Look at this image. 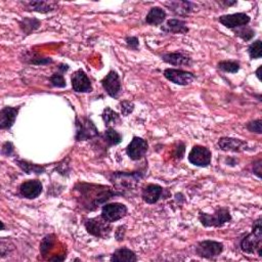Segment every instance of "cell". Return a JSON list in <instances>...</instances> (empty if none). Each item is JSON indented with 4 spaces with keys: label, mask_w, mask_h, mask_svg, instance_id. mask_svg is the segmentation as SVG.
<instances>
[{
    "label": "cell",
    "mask_w": 262,
    "mask_h": 262,
    "mask_svg": "<svg viewBox=\"0 0 262 262\" xmlns=\"http://www.w3.org/2000/svg\"><path fill=\"white\" fill-rule=\"evenodd\" d=\"M74 189L79 193L78 202L87 210L93 211L102 205H105L110 199L115 196H122L124 193H119L110 186L102 184H93L79 182Z\"/></svg>",
    "instance_id": "6da1fadb"
},
{
    "label": "cell",
    "mask_w": 262,
    "mask_h": 262,
    "mask_svg": "<svg viewBox=\"0 0 262 262\" xmlns=\"http://www.w3.org/2000/svg\"><path fill=\"white\" fill-rule=\"evenodd\" d=\"M241 250L247 254H255L257 253L260 257L261 247H262V226H261V218L256 219L252 226L251 233L247 234L240 244Z\"/></svg>",
    "instance_id": "7a4b0ae2"
},
{
    "label": "cell",
    "mask_w": 262,
    "mask_h": 262,
    "mask_svg": "<svg viewBox=\"0 0 262 262\" xmlns=\"http://www.w3.org/2000/svg\"><path fill=\"white\" fill-rule=\"evenodd\" d=\"M199 220L205 227H220L231 220V215L227 208H219L213 214L200 212Z\"/></svg>",
    "instance_id": "3957f363"
},
{
    "label": "cell",
    "mask_w": 262,
    "mask_h": 262,
    "mask_svg": "<svg viewBox=\"0 0 262 262\" xmlns=\"http://www.w3.org/2000/svg\"><path fill=\"white\" fill-rule=\"evenodd\" d=\"M142 176H144V174L140 171L133 173L114 172L110 175V180L117 187L116 189H132L142 178Z\"/></svg>",
    "instance_id": "277c9868"
},
{
    "label": "cell",
    "mask_w": 262,
    "mask_h": 262,
    "mask_svg": "<svg viewBox=\"0 0 262 262\" xmlns=\"http://www.w3.org/2000/svg\"><path fill=\"white\" fill-rule=\"evenodd\" d=\"M99 130L87 117H76V140L82 141L99 136Z\"/></svg>",
    "instance_id": "5b68a950"
},
{
    "label": "cell",
    "mask_w": 262,
    "mask_h": 262,
    "mask_svg": "<svg viewBox=\"0 0 262 262\" xmlns=\"http://www.w3.org/2000/svg\"><path fill=\"white\" fill-rule=\"evenodd\" d=\"M84 226L88 233L97 237H103V239H107L112 230L110 222L106 221L102 216L86 219L84 221Z\"/></svg>",
    "instance_id": "8992f818"
},
{
    "label": "cell",
    "mask_w": 262,
    "mask_h": 262,
    "mask_svg": "<svg viewBox=\"0 0 262 262\" xmlns=\"http://www.w3.org/2000/svg\"><path fill=\"white\" fill-rule=\"evenodd\" d=\"M128 209L121 203H109L105 204L102 208L101 216L108 222L112 223L122 219L127 215Z\"/></svg>",
    "instance_id": "52a82bcc"
},
{
    "label": "cell",
    "mask_w": 262,
    "mask_h": 262,
    "mask_svg": "<svg viewBox=\"0 0 262 262\" xmlns=\"http://www.w3.org/2000/svg\"><path fill=\"white\" fill-rule=\"evenodd\" d=\"M223 251V244L216 241H202L196 248L198 256L206 259L218 257Z\"/></svg>",
    "instance_id": "ba28073f"
},
{
    "label": "cell",
    "mask_w": 262,
    "mask_h": 262,
    "mask_svg": "<svg viewBox=\"0 0 262 262\" xmlns=\"http://www.w3.org/2000/svg\"><path fill=\"white\" fill-rule=\"evenodd\" d=\"M148 149H149V144L146 139L138 136H134L130 144L126 148V154L131 160L138 161L146 156Z\"/></svg>",
    "instance_id": "9c48e42d"
},
{
    "label": "cell",
    "mask_w": 262,
    "mask_h": 262,
    "mask_svg": "<svg viewBox=\"0 0 262 262\" xmlns=\"http://www.w3.org/2000/svg\"><path fill=\"white\" fill-rule=\"evenodd\" d=\"M164 76L172 83L181 86L190 84L196 78V76L193 73L186 72V71L180 69H171V68L166 69L164 71Z\"/></svg>",
    "instance_id": "30bf717a"
},
{
    "label": "cell",
    "mask_w": 262,
    "mask_h": 262,
    "mask_svg": "<svg viewBox=\"0 0 262 262\" xmlns=\"http://www.w3.org/2000/svg\"><path fill=\"white\" fill-rule=\"evenodd\" d=\"M188 161L198 167H208L211 163V152L202 146H195L188 154Z\"/></svg>",
    "instance_id": "8fae6325"
},
{
    "label": "cell",
    "mask_w": 262,
    "mask_h": 262,
    "mask_svg": "<svg viewBox=\"0 0 262 262\" xmlns=\"http://www.w3.org/2000/svg\"><path fill=\"white\" fill-rule=\"evenodd\" d=\"M218 21L224 27L234 30L236 28L247 26L250 23L251 19L248 15H246L244 13H239V14L221 16V17H219Z\"/></svg>",
    "instance_id": "7c38bea8"
},
{
    "label": "cell",
    "mask_w": 262,
    "mask_h": 262,
    "mask_svg": "<svg viewBox=\"0 0 262 262\" xmlns=\"http://www.w3.org/2000/svg\"><path fill=\"white\" fill-rule=\"evenodd\" d=\"M105 91L113 99H117L121 91V81L116 71H110L109 74L102 80Z\"/></svg>",
    "instance_id": "4fadbf2b"
},
{
    "label": "cell",
    "mask_w": 262,
    "mask_h": 262,
    "mask_svg": "<svg viewBox=\"0 0 262 262\" xmlns=\"http://www.w3.org/2000/svg\"><path fill=\"white\" fill-rule=\"evenodd\" d=\"M42 183L38 179H32L23 182L20 186V194L26 199H36L42 193Z\"/></svg>",
    "instance_id": "5bb4252c"
},
{
    "label": "cell",
    "mask_w": 262,
    "mask_h": 262,
    "mask_svg": "<svg viewBox=\"0 0 262 262\" xmlns=\"http://www.w3.org/2000/svg\"><path fill=\"white\" fill-rule=\"evenodd\" d=\"M71 80H72V86H73L74 91L84 92V93L92 91L90 79L87 77L86 73L82 69H79L78 71H76Z\"/></svg>",
    "instance_id": "9a60e30c"
},
{
    "label": "cell",
    "mask_w": 262,
    "mask_h": 262,
    "mask_svg": "<svg viewBox=\"0 0 262 262\" xmlns=\"http://www.w3.org/2000/svg\"><path fill=\"white\" fill-rule=\"evenodd\" d=\"M218 146L220 150L225 152H242L246 149L247 142L240 138L221 137L218 140Z\"/></svg>",
    "instance_id": "2e32d148"
},
{
    "label": "cell",
    "mask_w": 262,
    "mask_h": 262,
    "mask_svg": "<svg viewBox=\"0 0 262 262\" xmlns=\"http://www.w3.org/2000/svg\"><path fill=\"white\" fill-rule=\"evenodd\" d=\"M162 186L154 183L146 185L141 190V198L147 204H156L163 195Z\"/></svg>",
    "instance_id": "e0dca14e"
},
{
    "label": "cell",
    "mask_w": 262,
    "mask_h": 262,
    "mask_svg": "<svg viewBox=\"0 0 262 262\" xmlns=\"http://www.w3.org/2000/svg\"><path fill=\"white\" fill-rule=\"evenodd\" d=\"M162 60L176 67H192L193 60L182 53H168L162 55Z\"/></svg>",
    "instance_id": "ac0fdd59"
},
{
    "label": "cell",
    "mask_w": 262,
    "mask_h": 262,
    "mask_svg": "<svg viewBox=\"0 0 262 262\" xmlns=\"http://www.w3.org/2000/svg\"><path fill=\"white\" fill-rule=\"evenodd\" d=\"M20 111V107L12 108L6 107L0 112V128L10 129L16 122V118Z\"/></svg>",
    "instance_id": "d6986e66"
},
{
    "label": "cell",
    "mask_w": 262,
    "mask_h": 262,
    "mask_svg": "<svg viewBox=\"0 0 262 262\" xmlns=\"http://www.w3.org/2000/svg\"><path fill=\"white\" fill-rule=\"evenodd\" d=\"M161 30L165 33L170 34H186L189 29L186 26V23L184 21L171 19L166 22L165 25L162 26Z\"/></svg>",
    "instance_id": "ffe728a7"
},
{
    "label": "cell",
    "mask_w": 262,
    "mask_h": 262,
    "mask_svg": "<svg viewBox=\"0 0 262 262\" xmlns=\"http://www.w3.org/2000/svg\"><path fill=\"white\" fill-rule=\"evenodd\" d=\"M165 6L167 7L171 12L181 17H185L189 15L190 13H193L194 9H196V5L189 2H170V3H166Z\"/></svg>",
    "instance_id": "44dd1931"
},
{
    "label": "cell",
    "mask_w": 262,
    "mask_h": 262,
    "mask_svg": "<svg viewBox=\"0 0 262 262\" xmlns=\"http://www.w3.org/2000/svg\"><path fill=\"white\" fill-rule=\"evenodd\" d=\"M166 19V12L161 8H153L146 17V23L151 26H159Z\"/></svg>",
    "instance_id": "7402d4cb"
},
{
    "label": "cell",
    "mask_w": 262,
    "mask_h": 262,
    "mask_svg": "<svg viewBox=\"0 0 262 262\" xmlns=\"http://www.w3.org/2000/svg\"><path fill=\"white\" fill-rule=\"evenodd\" d=\"M136 260V254L127 248H120L116 250L111 257V261L113 262H135Z\"/></svg>",
    "instance_id": "603a6c76"
},
{
    "label": "cell",
    "mask_w": 262,
    "mask_h": 262,
    "mask_svg": "<svg viewBox=\"0 0 262 262\" xmlns=\"http://www.w3.org/2000/svg\"><path fill=\"white\" fill-rule=\"evenodd\" d=\"M16 164L24 172H26L27 174H31V173L41 174L45 171L44 166L33 164V163H30L26 160H16Z\"/></svg>",
    "instance_id": "cb8c5ba5"
},
{
    "label": "cell",
    "mask_w": 262,
    "mask_h": 262,
    "mask_svg": "<svg viewBox=\"0 0 262 262\" xmlns=\"http://www.w3.org/2000/svg\"><path fill=\"white\" fill-rule=\"evenodd\" d=\"M104 139L109 147L117 146L122 141V135L116 131L113 127H108L104 133Z\"/></svg>",
    "instance_id": "d4e9b609"
},
{
    "label": "cell",
    "mask_w": 262,
    "mask_h": 262,
    "mask_svg": "<svg viewBox=\"0 0 262 262\" xmlns=\"http://www.w3.org/2000/svg\"><path fill=\"white\" fill-rule=\"evenodd\" d=\"M27 6L34 12L49 13V12H53L56 9L57 4L49 3V2H31V3H28Z\"/></svg>",
    "instance_id": "484cf974"
},
{
    "label": "cell",
    "mask_w": 262,
    "mask_h": 262,
    "mask_svg": "<svg viewBox=\"0 0 262 262\" xmlns=\"http://www.w3.org/2000/svg\"><path fill=\"white\" fill-rule=\"evenodd\" d=\"M41 25V22L37 19H24L21 23L20 26L23 32H25L27 34H30L31 32L37 30Z\"/></svg>",
    "instance_id": "4316f807"
},
{
    "label": "cell",
    "mask_w": 262,
    "mask_h": 262,
    "mask_svg": "<svg viewBox=\"0 0 262 262\" xmlns=\"http://www.w3.org/2000/svg\"><path fill=\"white\" fill-rule=\"evenodd\" d=\"M102 118L107 127H111V124H116L118 122H120V116L109 107H107L104 110L102 114Z\"/></svg>",
    "instance_id": "83f0119b"
},
{
    "label": "cell",
    "mask_w": 262,
    "mask_h": 262,
    "mask_svg": "<svg viewBox=\"0 0 262 262\" xmlns=\"http://www.w3.org/2000/svg\"><path fill=\"white\" fill-rule=\"evenodd\" d=\"M56 243V237L55 234H47L41 242L40 245V253L43 257H45L50 251L54 248V245Z\"/></svg>",
    "instance_id": "f1b7e54d"
},
{
    "label": "cell",
    "mask_w": 262,
    "mask_h": 262,
    "mask_svg": "<svg viewBox=\"0 0 262 262\" xmlns=\"http://www.w3.org/2000/svg\"><path fill=\"white\" fill-rule=\"evenodd\" d=\"M218 68L227 73H236L240 70V63L235 61H222L218 64Z\"/></svg>",
    "instance_id": "f546056e"
},
{
    "label": "cell",
    "mask_w": 262,
    "mask_h": 262,
    "mask_svg": "<svg viewBox=\"0 0 262 262\" xmlns=\"http://www.w3.org/2000/svg\"><path fill=\"white\" fill-rule=\"evenodd\" d=\"M233 32L237 37L242 38L245 41H249L255 36V31L252 28H250L248 25L236 28L233 30Z\"/></svg>",
    "instance_id": "4dcf8cb0"
},
{
    "label": "cell",
    "mask_w": 262,
    "mask_h": 262,
    "mask_svg": "<svg viewBox=\"0 0 262 262\" xmlns=\"http://www.w3.org/2000/svg\"><path fill=\"white\" fill-rule=\"evenodd\" d=\"M261 40L254 41L249 47H248V54L252 60L254 59H260L261 58Z\"/></svg>",
    "instance_id": "1f68e13d"
},
{
    "label": "cell",
    "mask_w": 262,
    "mask_h": 262,
    "mask_svg": "<svg viewBox=\"0 0 262 262\" xmlns=\"http://www.w3.org/2000/svg\"><path fill=\"white\" fill-rule=\"evenodd\" d=\"M50 81L51 83L53 84V86L55 87H59V88H63V87H66V81H65V78H64V74L58 72V73H55L51 78H50Z\"/></svg>",
    "instance_id": "d6a6232c"
},
{
    "label": "cell",
    "mask_w": 262,
    "mask_h": 262,
    "mask_svg": "<svg viewBox=\"0 0 262 262\" xmlns=\"http://www.w3.org/2000/svg\"><path fill=\"white\" fill-rule=\"evenodd\" d=\"M120 109H121V113L123 116H128L130 113L133 112L134 105L131 102L123 101L122 103H120Z\"/></svg>",
    "instance_id": "836d02e7"
},
{
    "label": "cell",
    "mask_w": 262,
    "mask_h": 262,
    "mask_svg": "<svg viewBox=\"0 0 262 262\" xmlns=\"http://www.w3.org/2000/svg\"><path fill=\"white\" fill-rule=\"evenodd\" d=\"M247 128L251 132H256L258 134H261L262 129H261V120L258 119V120H254L252 122H249L247 124Z\"/></svg>",
    "instance_id": "e575fe53"
},
{
    "label": "cell",
    "mask_w": 262,
    "mask_h": 262,
    "mask_svg": "<svg viewBox=\"0 0 262 262\" xmlns=\"http://www.w3.org/2000/svg\"><path fill=\"white\" fill-rule=\"evenodd\" d=\"M185 153V146L183 145V142H178L175 146V151H174V157L177 159H182Z\"/></svg>",
    "instance_id": "d590c367"
},
{
    "label": "cell",
    "mask_w": 262,
    "mask_h": 262,
    "mask_svg": "<svg viewBox=\"0 0 262 262\" xmlns=\"http://www.w3.org/2000/svg\"><path fill=\"white\" fill-rule=\"evenodd\" d=\"M127 45L130 47V49L132 50H137L138 49V45H139V41H138V38L136 37H127L125 39Z\"/></svg>",
    "instance_id": "8d00e7d4"
},
{
    "label": "cell",
    "mask_w": 262,
    "mask_h": 262,
    "mask_svg": "<svg viewBox=\"0 0 262 262\" xmlns=\"http://www.w3.org/2000/svg\"><path fill=\"white\" fill-rule=\"evenodd\" d=\"M13 153H14V146L12 142H10V141L5 142L3 146V154L5 156H11Z\"/></svg>",
    "instance_id": "74e56055"
},
{
    "label": "cell",
    "mask_w": 262,
    "mask_h": 262,
    "mask_svg": "<svg viewBox=\"0 0 262 262\" xmlns=\"http://www.w3.org/2000/svg\"><path fill=\"white\" fill-rule=\"evenodd\" d=\"M126 226L122 225V226H119L116 230V239L118 241H122L124 239V234H125V229Z\"/></svg>",
    "instance_id": "f35d334b"
},
{
    "label": "cell",
    "mask_w": 262,
    "mask_h": 262,
    "mask_svg": "<svg viewBox=\"0 0 262 262\" xmlns=\"http://www.w3.org/2000/svg\"><path fill=\"white\" fill-rule=\"evenodd\" d=\"M254 166H256V169L254 168V173L260 178L261 177V174H260V172H261V160H258V162L254 164Z\"/></svg>",
    "instance_id": "ab89813d"
},
{
    "label": "cell",
    "mask_w": 262,
    "mask_h": 262,
    "mask_svg": "<svg viewBox=\"0 0 262 262\" xmlns=\"http://www.w3.org/2000/svg\"><path fill=\"white\" fill-rule=\"evenodd\" d=\"M59 70H60V73H65V72H67V71L69 70V66L68 65H65V64H61L60 66H59Z\"/></svg>",
    "instance_id": "60d3db41"
},
{
    "label": "cell",
    "mask_w": 262,
    "mask_h": 262,
    "mask_svg": "<svg viewBox=\"0 0 262 262\" xmlns=\"http://www.w3.org/2000/svg\"><path fill=\"white\" fill-rule=\"evenodd\" d=\"M260 71H261V66L256 70V76L259 80H261V76H260Z\"/></svg>",
    "instance_id": "b9f144b4"
}]
</instances>
